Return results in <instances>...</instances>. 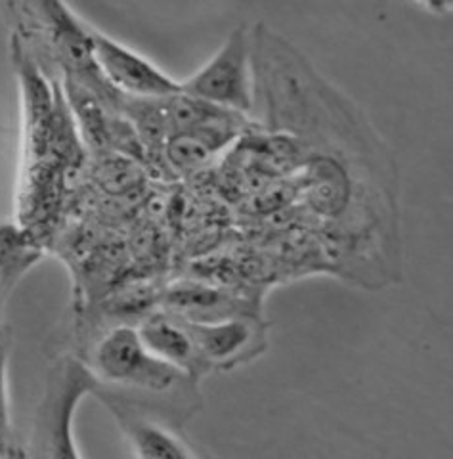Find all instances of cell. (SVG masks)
<instances>
[{
	"instance_id": "3",
	"label": "cell",
	"mask_w": 453,
	"mask_h": 459,
	"mask_svg": "<svg viewBox=\"0 0 453 459\" xmlns=\"http://www.w3.org/2000/svg\"><path fill=\"white\" fill-rule=\"evenodd\" d=\"M182 92L207 104L245 115L252 109L249 74V40L244 27L235 29L210 60L182 81Z\"/></svg>"
},
{
	"instance_id": "11",
	"label": "cell",
	"mask_w": 453,
	"mask_h": 459,
	"mask_svg": "<svg viewBox=\"0 0 453 459\" xmlns=\"http://www.w3.org/2000/svg\"><path fill=\"white\" fill-rule=\"evenodd\" d=\"M4 295H3V291H0V312H3V305H4ZM0 325H3V324H0Z\"/></svg>"
},
{
	"instance_id": "6",
	"label": "cell",
	"mask_w": 453,
	"mask_h": 459,
	"mask_svg": "<svg viewBox=\"0 0 453 459\" xmlns=\"http://www.w3.org/2000/svg\"><path fill=\"white\" fill-rule=\"evenodd\" d=\"M96 394L119 423V429L132 446L134 455L141 459H188L197 455L186 442L178 438L171 429L151 418L150 411L141 406L132 404V402L104 389V386H98Z\"/></svg>"
},
{
	"instance_id": "2",
	"label": "cell",
	"mask_w": 453,
	"mask_h": 459,
	"mask_svg": "<svg viewBox=\"0 0 453 459\" xmlns=\"http://www.w3.org/2000/svg\"><path fill=\"white\" fill-rule=\"evenodd\" d=\"M100 381L89 364L62 356L47 377V389L35 413L31 454L35 457H81L73 437V418L81 400L98 391Z\"/></svg>"
},
{
	"instance_id": "9",
	"label": "cell",
	"mask_w": 453,
	"mask_h": 459,
	"mask_svg": "<svg viewBox=\"0 0 453 459\" xmlns=\"http://www.w3.org/2000/svg\"><path fill=\"white\" fill-rule=\"evenodd\" d=\"M8 360L10 333L0 325V457H23L25 450L18 446L16 430L12 425L10 393H8Z\"/></svg>"
},
{
	"instance_id": "8",
	"label": "cell",
	"mask_w": 453,
	"mask_h": 459,
	"mask_svg": "<svg viewBox=\"0 0 453 459\" xmlns=\"http://www.w3.org/2000/svg\"><path fill=\"white\" fill-rule=\"evenodd\" d=\"M45 255L38 238L21 224L0 222V291L4 299Z\"/></svg>"
},
{
	"instance_id": "4",
	"label": "cell",
	"mask_w": 453,
	"mask_h": 459,
	"mask_svg": "<svg viewBox=\"0 0 453 459\" xmlns=\"http://www.w3.org/2000/svg\"><path fill=\"white\" fill-rule=\"evenodd\" d=\"M92 57L104 81L119 96L136 100H161L175 96L182 84L153 65L148 57L121 45L90 27Z\"/></svg>"
},
{
	"instance_id": "5",
	"label": "cell",
	"mask_w": 453,
	"mask_h": 459,
	"mask_svg": "<svg viewBox=\"0 0 453 459\" xmlns=\"http://www.w3.org/2000/svg\"><path fill=\"white\" fill-rule=\"evenodd\" d=\"M176 318L186 327L209 371L245 364L264 349V329L259 320L245 316H224L215 320Z\"/></svg>"
},
{
	"instance_id": "7",
	"label": "cell",
	"mask_w": 453,
	"mask_h": 459,
	"mask_svg": "<svg viewBox=\"0 0 453 459\" xmlns=\"http://www.w3.org/2000/svg\"><path fill=\"white\" fill-rule=\"evenodd\" d=\"M136 332L155 356L178 368L192 379L200 381L205 373H209V368L201 354L197 352L186 327L175 314H150L136 325Z\"/></svg>"
},
{
	"instance_id": "1",
	"label": "cell",
	"mask_w": 453,
	"mask_h": 459,
	"mask_svg": "<svg viewBox=\"0 0 453 459\" xmlns=\"http://www.w3.org/2000/svg\"><path fill=\"white\" fill-rule=\"evenodd\" d=\"M90 368L104 389L123 396L168 398L195 394L197 381L155 356L132 325L109 329L96 342Z\"/></svg>"
},
{
	"instance_id": "10",
	"label": "cell",
	"mask_w": 453,
	"mask_h": 459,
	"mask_svg": "<svg viewBox=\"0 0 453 459\" xmlns=\"http://www.w3.org/2000/svg\"><path fill=\"white\" fill-rule=\"evenodd\" d=\"M417 3L432 13H438V16H444L451 10V0H417Z\"/></svg>"
}]
</instances>
